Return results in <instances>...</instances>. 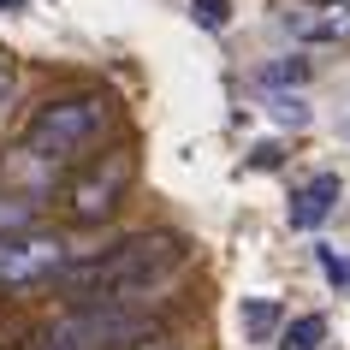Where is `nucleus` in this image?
<instances>
[{"mask_svg": "<svg viewBox=\"0 0 350 350\" xmlns=\"http://www.w3.org/2000/svg\"><path fill=\"white\" fill-rule=\"evenodd\" d=\"M190 18L202 30H226L232 24V0H190Z\"/></svg>", "mask_w": 350, "mask_h": 350, "instance_id": "f8f14e48", "label": "nucleus"}, {"mask_svg": "<svg viewBox=\"0 0 350 350\" xmlns=\"http://www.w3.org/2000/svg\"><path fill=\"white\" fill-rule=\"evenodd\" d=\"M148 332H154L148 314H131L125 303H101V309H77L66 321H54L42 350H113V345H131V338H148Z\"/></svg>", "mask_w": 350, "mask_h": 350, "instance_id": "7ed1b4c3", "label": "nucleus"}, {"mask_svg": "<svg viewBox=\"0 0 350 350\" xmlns=\"http://www.w3.org/2000/svg\"><path fill=\"white\" fill-rule=\"evenodd\" d=\"M309 59H273V66H261V83H267V90H297V83H309Z\"/></svg>", "mask_w": 350, "mask_h": 350, "instance_id": "9d476101", "label": "nucleus"}, {"mask_svg": "<svg viewBox=\"0 0 350 350\" xmlns=\"http://www.w3.org/2000/svg\"><path fill=\"white\" fill-rule=\"evenodd\" d=\"M338 190H345V185H338V172H314L309 185H297L291 190V226H297V232H314V226L338 208Z\"/></svg>", "mask_w": 350, "mask_h": 350, "instance_id": "0eeeda50", "label": "nucleus"}, {"mask_svg": "<svg viewBox=\"0 0 350 350\" xmlns=\"http://www.w3.org/2000/svg\"><path fill=\"white\" fill-rule=\"evenodd\" d=\"M101 131H107V101H101V95H72V101H48V107L30 119L24 148L42 154L48 166H59V161H72L77 148H90Z\"/></svg>", "mask_w": 350, "mask_h": 350, "instance_id": "f03ea898", "label": "nucleus"}, {"mask_svg": "<svg viewBox=\"0 0 350 350\" xmlns=\"http://www.w3.org/2000/svg\"><path fill=\"white\" fill-rule=\"evenodd\" d=\"M30 220H36V202H30V196H0V238L24 232Z\"/></svg>", "mask_w": 350, "mask_h": 350, "instance_id": "9b49d317", "label": "nucleus"}, {"mask_svg": "<svg viewBox=\"0 0 350 350\" xmlns=\"http://www.w3.org/2000/svg\"><path fill=\"white\" fill-rule=\"evenodd\" d=\"M243 332H250L256 345H267L279 332V303L273 297H243Z\"/></svg>", "mask_w": 350, "mask_h": 350, "instance_id": "6e6552de", "label": "nucleus"}, {"mask_svg": "<svg viewBox=\"0 0 350 350\" xmlns=\"http://www.w3.org/2000/svg\"><path fill=\"white\" fill-rule=\"evenodd\" d=\"M6 95H12V72H6V66H0V101H6Z\"/></svg>", "mask_w": 350, "mask_h": 350, "instance_id": "2eb2a0df", "label": "nucleus"}, {"mask_svg": "<svg viewBox=\"0 0 350 350\" xmlns=\"http://www.w3.org/2000/svg\"><path fill=\"white\" fill-rule=\"evenodd\" d=\"M279 24L309 48H332V42H350V0H291Z\"/></svg>", "mask_w": 350, "mask_h": 350, "instance_id": "39448f33", "label": "nucleus"}, {"mask_svg": "<svg viewBox=\"0 0 350 350\" xmlns=\"http://www.w3.org/2000/svg\"><path fill=\"white\" fill-rule=\"evenodd\" d=\"M125 178H131V161H125V154H113L101 172L77 178V190H72V214H77V220H107L113 202H119V190H125Z\"/></svg>", "mask_w": 350, "mask_h": 350, "instance_id": "423d86ee", "label": "nucleus"}, {"mask_svg": "<svg viewBox=\"0 0 350 350\" xmlns=\"http://www.w3.org/2000/svg\"><path fill=\"white\" fill-rule=\"evenodd\" d=\"M314 256H321V267H327L332 285H350V256H338V250H327V243H321Z\"/></svg>", "mask_w": 350, "mask_h": 350, "instance_id": "4468645a", "label": "nucleus"}, {"mask_svg": "<svg viewBox=\"0 0 350 350\" xmlns=\"http://www.w3.org/2000/svg\"><path fill=\"white\" fill-rule=\"evenodd\" d=\"M24 6H30V0H0V12H24Z\"/></svg>", "mask_w": 350, "mask_h": 350, "instance_id": "dca6fc26", "label": "nucleus"}, {"mask_svg": "<svg viewBox=\"0 0 350 350\" xmlns=\"http://www.w3.org/2000/svg\"><path fill=\"white\" fill-rule=\"evenodd\" d=\"M66 273V243L59 238H0V291L42 285V279Z\"/></svg>", "mask_w": 350, "mask_h": 350, "instance_id": "20e7f679", "label": "nucleus"}, {"mask_svg": "<svg viewBox=\"0 0 350 350\" xmlns=\"http://www.w3.org/2000/svg\"><path fill=\"white\" fill-rule=\"evenodd\" d=\"M166 267H178V243L172 238H131L107 256L83 261L66 273V291L77 297H95V303H131L137 291H148Z\"/></svg>", "mask_w": 350, "mask_h": 350, "instance_id": "f257e3e1", "label": "nucleus"}, {"mask_svg": "<svg viewBox=\"0 0 350 350\" xmlns=\"http://www.w3.org/2000/svg\"><path fill=\"white\" fill-rule=\"evenodd\" d=\"M267 113H273L279 125H309V107H303V101H297V95H273V101H267Z\"/></svg>", "mask_w": 350, "mask_h": 350, "instance_id": "ddd939ff", "label": "nucleus"}, {"mask_svg": "<svg viewBox=\"0 0 350 350\" xmlns=\"http://www.w3.org/2000/svg\"><path fill=\"white\" fill-rule=\"evenodd\" d=\"M321 338H327V321L321 314H297L291 327L279 332V350H314Z\"/></svg>", "mask_w": 350, "mask_h": 350, "instance_id": "1a4fd4ad", "label": "nucleus"}]
</instances>
